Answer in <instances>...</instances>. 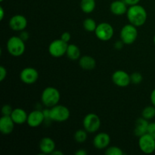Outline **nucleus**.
Wrapping results in <instances>:
<instances>
[{
	"instance_id": "obj_1",
	"label": "nucleus",
	"mask_w": 155,
	"mask_h": 155,
	"mask_svg": "<svg viewBox=\"0 0 155 155\" xmlns=\"http://www.w3.org/2000/svg\"><path fill=\"white\" fill-rule=\"evenodd\" d=\"M126 15L129 22L137 27L143 26L148 18V13L145 8L139 4L130 6Z\"/></svg>"
},
{
	"instance_id": "obj_2",
	"label": "nucleus",
	"mask_w": 155,
	"mask_h": 155,
	"mask_svg": "<svg viewBox=\"0 0 155 155\" xmlns=\"http://www.w3.org/2000/svg\"><path fill=\"white\" fill-rule=\"evenodd\" d=\"M61 99V93L58 89L53 86L45 88L41 95L42 103L46 107H52L58 104Z\"/></svg>"
},
{
	"instance_id": "obj_3",
	"label": "nucleus",
	"mask_w": 155,
	"mask_h": 155,
	"mask_svg": "<svg viewBox=\"0 0 155 155\" xmlns=\"http://www.w3.org/2000/svg\"><path fill=\"white\" fill-rule=\"evenodd\" d=\"M6 47L8 52L14 57H19L25 52V42L20 36H14L9 38Z\"/></svg>"
},
{
	"instance_id": "obj_4",
	"label": "nucleus",
	"mask_w": 155,
	"mask_h": 155,
	"mask_svg": "<svg viewBox=\"0 0 155 155\" xmlns=\"http://www.w3.org/2000/svg\"><path fill=\"white\" fill-rule=\"evenodd\" d=\"M138 35L139 33H138L137 27L130 23L122 27L120 33V37L125 45H131L136 42L138 38Z\"/></svg>"
},
{
	"instance_id": "obj_5",
	"label": "nucleus",
	"mask_w": 155,
	"mask_h": 155,
	"mask_svg": "<svg viewBox=\"0 0 155 155\" xmlns=\"http://www.w3.org/2000/svg\"><path fill=\"white\" fill-rule=\"evenodd\" d=\"M71 116L70 110L66 106L62 104H56L50 107V120L55 122H65Z\"/></svg>"
},
{
	"instance_id": "obj_6",
	"label": "nucleus",
	"mask_w": 155,
	"mask_h": 155,
	"mask_svg": "<svg viewBox=\"0 0 155 155\" xmlns=\"http://www.w3.org/2000/svg\"><path fill=\"white\" fill-rule=\"evenodd\" d=\"M95 34L99 40L107 42L112 39L114 34V30L111 24L107 22H102L98 24L95 30Z\"/></svg>"
},
{
	"instance_id": "obj_7",
	"label": "nucleus",
	"mask_w": 155,
	"mask_h": 155,
	"mask_svg": "<svg viewBox=\"0 0 155 155\" xmlns=\"http://www.w3.org/2000/svg\"><path fill=\"white\" fill-rule=\"evenodd\" d=\"M83 128L89 133H95L101 127V119L94 113H89L85 116L83 120Z\"/></svg>"
},
{
	"instance_id": "obj_8",
	"label": "nucleus",
	"mask_w": 155,
	"mask_h": 155,
	"mask_svg": "<svg viewBox=\"0 0 155 155\" xmlns=\"http://www.w3.org/2000/svg\"><path fill=\"white\" fill-rule=\"evenodd\" d=\"M68 46V42L61 39H54L48 45V52L52 57L61 58L66 54Z\"/></svg>"
},
{
	"instance_id": "obj_9",
	"label": "nucleus",
	"mask_w": 155,
	"mask_h": 155,
	"mask_svg": "<svg viewBox=\"0 0 155 155\" xmlns=\"http://www.w3.org/2000/svg\"><path fill=\"white\" fill-rule=\"evenodd\" d=\"M139 147L141 151L146 154L155 151V139L148 133L139 137Z\"/></svg>"
},
{
	"instance_id": "obj_10",
	"label": "nucleus",
	"mask_w": 155,
	"mask_h": 155,
	"mask_svg": "<svg viewBox=\"0 0 155 155\" xmlns=\"http://www.w3.org/2000/svg\"><path fill=\"white\" fill-rule=\"evenodd\" d=\"M20 79L25 84H34L39 79V73L33 68H25L20 74Z\"/></svg>"
},
{
	"instance_id": "obj_11",
	"label": "nucleus",
	"mask_w": 155,
	"mask_h": 155,
	"mask_svg": "<svg viewBox=\"0 0 155 155\" xmlns=\"http://www.w3.org/2000/svg\"><path fill=\"white\" fill-rule=\"evenodd\" d=\"M112 82L119 87H127L131 83L130 75L126 71L118 70L112 74Z\"/></svg>"
},
{
	"instance_id": "obj_12",
	"label": "nucleus",
	"mask_w": 155,
	"mask_h": 155,
	"mask_svg": "<svg viewBox=\"0 0 155 155\" xmlns=\"http://www.w3.org/2000/svg\"><path fill=\"white\" fill-rule=\"evenodd\" d=\"M9 27L14 31L21 32L25 30L27 26V20L22 15H15L10 18L8 22Z\"/></svg>"
},
{
	"instance_id": "obj_13",
	"label": "nucleus",
	"mask_w": 155,
	"mask_h": 155,
	"mask_svg": "<svg viewBox=\"0 0 155 155\" xmlns=\"http://www.w3.org/2000/svg\"><path fill=\"white\" fill-rule=\"evenodd\" d=\"M45 120V117L42 113V110H34L28 114L27 124L30 127L36 128V127L42 125Z\"/></svg>"
},
{
	"instance_id": "obj_14",
	"label": "nucleus",
	"mask_w": 155,
	"mask_h": 155,
	"mask_svg": "<svg viewBox=\"0 0 155 155\" xmlns=\"http://www.w3.org/2000/svg\"><path fill=\"white\" fill-rule=\"evenodd\" d=\"M110 137L106 133H99L94 137L93 145L96 149H106L110 145Z\"/></svg>"
},
{
	"instance_id": "obj_15",
	"label": "nucleus",
	"mask_w": 155,
	"mask_h": 155,
	"mask_svg": "<svg viewBox=\"0 0 155 155\" xmlns=\"http://www.w3.org/2000/svg\"><path fill=\"white\" fill-rule=\"evenodd\" d=\"M39 150L42 154H51L55 150V142L49 137H44L39 142Z\"/></svg>"
},
{
	"instance_id": "obj_16",
	"label": "nucleus",
	"mask_w": 155,
	"mask_h": 155,
	"mask_svg": "<svg viewBox=\"0 0 155 155\" xmlns=\"http://www.w3.org/2000/svg\"><path fill=\"white\" fill-rule=\"evenodd\" d=\"M15 122L10 116H3L0 118V132L4 135H9L13 132Z\"/></svg>"
},
{
	"instance_id": "obj_17",
	"label": "nucleus",
	"mask_w": 155,
	"mask_h": 155,
	"mask_svg": "<svg viewBox=\"0 0 155 155\" xmlns=\"http://www.w3.org/2000/svg\"><path fill=\"white\" fill-rule=\"evenodd\" d=\"M110 10L113 15L121 16L127 14L128 8L124 0H116L111 2L110 5Z\"/></svg>"
},
{
	"instance_id": "obj_18",
	"label": "nucleus",
	"mask_w": 155,
	"mask_h": 155,
	"mask_svg": "<svg viewBox=\"0 0 155 155\" xmlns=\"http://www.w3.org/2000/svg\"><path fill=\"white\" fill-rule=\"evenodd\" d=\"M149 123L148 120L142 117L139 118L136 120V124H135V129H134V134L137 137H140L142 135L148 133V128Z\"/></svg>"
},
{
	"instance_id": "obj_19",
	"label": "nucleus",
	"mask_w": 155,
	"mask_h": 155,
	"mask_svg": "<svg viewBox=\"0 0 155 155\" xmlns=\"http://www.w3.org/2000/svg\"><path fill=\"white\" fill-rule=\"evenodd\" d=\"M10 117L13 120L15 124L21 125V124L27 123L28 114H27V112L24 109L18 107V108L14 109Z\"/></svg>"
},
{
	"instance_id": "obj_20",
	"label": "nucleus",
	"mask_w": 155,
	"mask_h": 155,
	"mask_svg": "<svg viewBox=\"0 0 155 155\" xmlns=\"http://www.w3.org/2000/svg\"><path fill=\"white\" fill-rule=\"evenodd\" d=\"M79 65L84 71H92L96 67V61L92 56H82L79 59Z\"/></svg>"
},
{
	"instance_id": "obj_21",
	"label": "nucleus",
	"mask_w": 155,
	"mask_h": 155,
	"mask_svg": "<svg viewBox=\"0 0 155 155\" xmlns=\"http://www.w3.org/2000/svg\"><path fill=\"white\" fill-rule=\"evenodd\" d=\"M80 49L75 44H70L68 46L66 55L71 61L79 60L80 58Z\"/></svg>"
},
{
	"instance_id": "obj_22",
	"label": "nucleus",
	"mask_w": 155,
	"mask_h": 155,
	"mask_svg": "<svg viewBox=\"0 0 155 155\" xmlns=\"http://www.w3.org/2000/svg\"><path fill=\"white\" fill-rule=\"evenodd\" d=\"M96 7L95 0H81L80 8L82 12L86 14H90L94 12Z\"/></svg>"
},
{
	"instance_id": "obj_23",
	"label": "nucleus",
	"mask_w": 155,
	"mask_h": 155,
	"mask_svg": "<svg viewBox=\"0 0 155 155\" xmlns=\"http://www.w3.org/2000/svg\"><path fill=\"white\" fill-rule=\"evenodd\" d=\"M142 117L145 119L150 120L155 117V107L154 105H149L145 107L142 110Z\"/></svg>"
},
{
	"instance_id": "obj_24",
	"label": "nucleus",
	"mask_w": 155,
	"mask_h": 155,
	"mask_svg": "<svg viewBox=\"0 0 155 155\" xmlns=\"http://www.w3.org/2000/svg\"><path fill=\"white\" fill-rule=\"evenodd\" d=\"M83 28L88 32H95L98 24H96L95 21L91 18H86L83 22Z\"/></svg>"
},
{
	"instance_id": "obj_25",
	"label": "nucleus",
	"mask_w": 155,
	"mask_h": 155,
	"mask_svg": "<svg viewBox=\"0 0 155 155\" xmlns=\"http://www.w3.org/2000/svg\"><path fill=\"white\" fill-rule=\"evenodd\" d=\"M87 133L88 132L85 129L77 130L76 133H74V139L78 143H83L87 139Z\"/></svg>"
},
{
	"instance_id": "obj_26",
	"label": "nucleus",
	"mask_w": 155,
	"mask_h": 155,
	"mask_svg": "<svg viewBox=\"0 0 155 155\" xmlns=\"http://www.w3.org/2000/svg\"><path fill=\"white\" fill-rule=\"evenodd\" d=\"M107 155H124V152L120 148L117 146H108L105 149Z\"/></svg>"
},
{
	"instance_id": "obj_27",
	"label": "nucleus",
	"mask_w": 155,
	"mask_h": 155,
	"mask_svg": "<svg viewBox=\"0 0 155 155\" xmlns=\"http://www.w3.org/2000/svg\"><path fill=\"white\" fill-rule=\"evenodd\" d=\"M130 78H131V83L133 84H140L143 80V77L142 74L139 72H135L130 75Z\"/></svg>"
},
{
	"instance_id": "obj_28",
	"label": "nucleus",
	"mask_w": 155,
	"mask_h": 155,
	"mask_svg": "<svg viewBox=\"0 0 155 155\" xmlns=\"http://www.w3.org/2000/svg\"><path fill=\"white\" fill-rule=\"evenodd\" d=\"M14 109L10 104H5L2 107V114L3 116H11Z\"/></svg>"
},
{
	"instance_id": "obj_29",
	"label": "nucleus",
	"mask_w": 155,
	"mask_h": 155,
	"mask_svg": "<svg viewBox=\"0 0 155 155\" xmlns=\"http://www.w3.org/2000/svg\"><path fill=\"white\" fill-rule=\"evenodd\" d=\"M148 133L155 139V122L149 123L148 128Z\"/></svg>"
},
{
	"instance_id": "obj_30",
	"label": "nucleus",
	"mask_w": 155,
	"mask_h": 155,
	"mask_svg": "<svg viewBox=\"0 0 155 155\" xmlns=\"http://www.w3.org/2000/svg\"><path fill=\"white\" fill-rule=\"evenodd\" d=\"M7 77V70L5 67H0V81L2 82Z\"/></svg>"
},
{
	"instance_id": "obj_31",
	"label": "nucleus",
	"mask_w": 155,
	"mask_h": 155,
	"mask_svg": "<svg viewBox=\"0 0 155 155\" xmlns=\"http://www.w3.org/2000/svg\"><path fill=\"white\" fill-rule=\"evenodd\" d=\"M19 36L22 40H24V42H26V41L28 40L29 38H30V34H29L28 32L26 31V30H22V31H21V33H20Z\"/></svg>"
},
{
	"instance_id": "obj_32",
	"label": "nucleus",
	"mask_w": 155,
	"mask_h": 155,
	"mask_svg": "<svg viewBox=\"0 0 155 155\" xmlns=\"http://www.w3.org/2000/svg\"><path fill=\"white\" fill-rule=\"evenodd\" d=\"M61 39L63 41H64V42H68H68H69L71 39V33H70L69 32H64V33H63L61 34Z\"/></svg>"
},
{
	"instance_id": "obj_33",
	"label": "nucleus",
	"mask_w": 155,
	"mask_h": 155,
	"mask_svg": "<svg viewBox=\"0 0 155 155\" xmlns=\"http://www.w3.org/2000/svg\"><path fill=\"white\" fill-rule=\"evenodd\" d=\"M141 0H124L126 3H127V5L132 6L135 5H138L140 2Z\"/></svg>"
},
{
	"instance_id": "obj_34",
	"label": "nucleus",
	"mask_w": 155,
	"mask_h": 155,
	"mask_svg": "<svg viewBox=\"0 0 155 155\" xmlns=\"http://www.w3.org/2000/svg\"><path fill=\"white\" fill-rule=\"evenodd\" d=\"M124 45H125V44H124V42L120 39V40L117 41V42H115L114 48H117V49H121V48L124 47Z\"/></svg>"
},
{
	"instance_id": "obj_35",
	"label": "nucleus",
	"mask_w": 155,
	"mask_h": 155,
	"mask_svg": "<svg viewBox=\"0 0 155 155\" xmlns=\"http://www.w3.org/2000/svg\"><path fill=\"white\" fill-rule=\"evenodd\" d=\"M150 99H151V104H153V105L155 107V88L153 89L152 92H151V96H150Z\"/></svg>"
},
{
	"instance_id": "obj_36",
	"label": "nucleus",
	"mask_w": 155,
	"mask_h": 155,
	"mask_svg": "<svg viewBox=\"0 0 155 155\" xmlns=\"http://www.w3.org/2000/svg\"><path fill=\"white\" fill-rule=\"evenodd\" d=\"M76 155H86L87 154V151L84 149H80L75 152Z\"/></svg>"
},
{
	"instance_id": "obj_37",
	"label": "nucleus",
	"mask_w": 155,
	"mask_h": 155,
	"mask_svg": "<svg viewBox=\"0 0 155 155\" xmlns=\"http://www.w3.org/2000/svg\"><path fill=\"white\" fill-rule=\"evenodd\" d=\"M4 17H5V10L4 8H3L2 6H1V7H0V20L2 21V20L4 19Z\"/></svg>"
},
{
	"instance_id": "obj_38",
	"label": "nucleus",
	"mask_w": 155,
	"mask_h": 155,
	"mask_svg": "<svg viewBox=\"0 0 155 155\" xmlns=\"http://www.w3.org/2000/svg\"><path fill=\"white\" fill-rule=\"evenodd\" d=\"M51 154H52V155H63L64 153L62 152V151H58V150L55 149L54 151H53V153Z\"/></svg>"
},
{
	"instance_id": "obj_39",
	"label": "nucleus",
	"mask_w": 155,
	"mask_h": 155,
	"mask_svg": "<svg viewBox=\"0 0 155 155\" xmlns=\"http://www.w3.org/2000/svg\"><path fill=\"white\" fill-rule=\"evenodd\" d=\"M154 43L155 44V35H154Z\"/></svg>"
},
{
	"instance_id": "obj_40",
	"label": "nucleus",
	"mask_w": 155,
	"mask_h": 155,
	"mask_svg": "<svg viewBox=\"0 0 155 155\" xmlns=\"http://www.w3.org/2000/svg\"><path fill=\"white\" fill-rule=\"evenodd\" d=\"M3 1H4V0H0V2H2Z\"/></svg>"
}]
</instances>
